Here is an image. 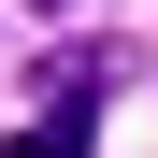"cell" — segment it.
<instances>
[{
  "mask_svg": "<svg viewBox=\"0 0 158 158\" xmlns=\"http://www.w3.org/2000/svg\"><path fill=\"white\" fill-rule=\"evenodd\" d=\"M0 158H86V101H72V115H43V129H15Z\"/></svg>",
  "mask_w": 158,
  "mask_h": 158,
  "instance_id": "6da1fadb",
  "label": "cell"
}]
</instances>
